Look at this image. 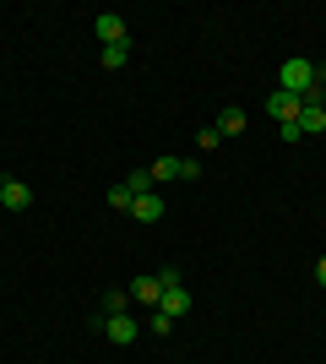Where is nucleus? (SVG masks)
I'll list each match as a JSON object with an SVG mask.
<instances>
[{
	"label": "nucleus",
	"mask_w": 326,
	"mask_h": 364,
	"mask_svg": "<svg viewBox=\"0 0 326 364\" xmlns=\"http://www.w3.org/2000/svg\"><path fill=\"white\" fill-rule=\"evenodd\" d=\"M315 82V60H283L278 65V87L283 92H294V98H305Z\"/></svg>",
	"instance_id": "obj_1"
},
{
	"label": "nucleus",
	"mask_w": 326,
	"mask_h": 364,
	"mask_svg": "<svg viewBox=\"0 0 326 364\" xmlns=\"http://www.w3.org/2000/svg\"><path fill=\"white\" fill-rule=\"evenodd\" d=\"M158 316H169V321L190 316V289H185V283H169V289H163V299H158Z\"/></svg>",
	"instance_id": "obj_2"
},
{
	"label": "nucleus",
	"mask_w": 326,
	"mask_h": 364,
	"mask_svg": "<svg viewBox=\"0 0 326 364\" xmlns=\"http://www.w3.org/2000/svg\"><path fill=\"white\" fill-rule=\"evenodd\" d=\"M299 109H305V104H299V98H294V92H283V87H272V92H266V114H272V120H299Z\"/></svg>",
	"instance_id": "obj_3"
},
{
	"label": "nucleus",
	"mask_w": 326,
	"mask_h": 364,
	"mask_svg": "<svg viewBox=\"0 0 326 364\" xmlns=\"http://www.w3.org/2000/svg\"><path fill=\"white\" fill-rule=\"evenodd\" d=\"M136 332H141V326H136L131 316H125V310H120V316H109V321H104V337L114 343V348H131V343H136Z\"/></svg>",
	"instance_id": "obj_4"
},
{
	"label": "nucleus",
	"mask_w": 326,
	"mask_h": 364,
	"mask_svg": "<svg viewBox=\"0 0 326 364\" xmlns=\"http://www.w3.org/2000/svg\"><path fill=\"white\" fill-rule=\"evenodd\" d=\"M93 28H98V44H104V49H114V44H131V38H125V16H114V11H104V16L93 22Z\"/></svg>",
	"instance_id": "obj_5"
},
{
	"label": "nucleus",
	"mask_w": 326,
	"mask_h": 364,
	"mask_svg": "<svg viewBox=\"0 0 326 364\" xmlns=\"http://www.w3.org/2000/svg\"><path fill=\"white\" fill-rule=\"evenodd\" d=\"M125 294H131L136 304H153V310H158V299H163V277H136Z\"/></svg>",
	"instance_id": "obj_6"
},
{
	"label": "nucleus",
	"mask_w": 326,
	"mask_h": 364,
	"mask_svg": "<svg viewBox=\"0 0 326 364\" xmlns=\"http://www.w3.org/2000/svg\"><path fill=\"white\" fill-rule=\"evenodd\" d=\"M0 201H6L11 213H28V207H33V185H22V180H6V191H0Z\"/></svg>",
	"instance_id": "obj_7"
},
{
	"label": "nucleus",
	"mask_w": 326,
	"mask_h": 364,
	"mask_svg": "<svg viewBox=\"0 0 326 364\" xmlns=\"http://www.w3.org/2000/svg\"><path fill=\"white\" fill-rule=\"evenodd\" d=\"M131 218H136V223H158V218H163V196H158V191H147V196H136V207H131Z\"/></svg>",
	"instance_id": "obj_8"
},
{
	"label": "nucleus",
	"mask_w": 326,
	"mask_h": 364,
	"mask_svg": "<svg viewBox=\"0 0 326 364\" xmlns=\"http://www.w3.org/2000/svg\"><path fill=\"white\" fill-rule=\"evenodd\" d=\"M321 131H326V109L305 104V109H299V136H321Z\"/></svg>",
	"instance_id": "obj_9"
},
{
	"label": "nucleus",
	"mask_w": 326,
	"mask_h": 364,
	"mask_svg": "<svg viewBox=\"0 0 326 364\" xmlns=\"http://www.w3.org/2000/svg\"><path fill=\"white\" fill-rule=\"evenodd\" d=\"M245 131V109H223L217 114V136H239Z\"/></svg>",
	"instance_id": "obj_10"
},
{
	"label": "nucleus",
	"mask_w": 326,
	"mask_h": 364,
	"mask_svg": "<svg viewBox=\"0 0 326 364\" xmlns=\"http://www.w3.org/2000/svg\"><path fill=\"white\" fill-rule=\"evenodd\" d=\"M131 60V44H114V49H98V65L104 71H120V65Z\"/></svg>",
	"instance_id": "obj_11"
},
{
	"label": "nucleus",
	"mask_w": 326,
	"mask_h": 364,
	"mask_svg": "<svg viewBox=\"0 0 326 364\" xmlns=\"http://www.w3.org/2000/svg\"><path fill=\"white\" fill-rule=\"evenodd\" d=\"M147 174H153V185H169V180H180V158H158V164L147 168Z\"/></svg>",
	"instance_id": "obj_12"
},
{
	"label": "nucleus",
	"mask_w": 326,
	"mask_h": 364,
	"mask_svg": "<svg viewBox=\"0 0 326 364\" xmlns=\"http://www.w3.org/2000/svg\"><path fill=\"white\" fill-rule=\"evenodd\" d=\"M125 191H131V196H147V191H153V174H147V168L125 174Z\"/></svg>",
	"instance_id": "obj_13"
},
{
	"label": "nucleus",
	"mask_w": 326,
	"mask_h": 364,
	"mask_svg": "<svg viewBox=\"0 0 326 364\" xmlns=\"http://www.w3.org/2000/svg\"><path fill=\"white\" fill-rule=\"evenodd\" d=\"M109 207H114V213H131V207H136V196H131L125 185H114V191H109Z\"/></svg>",
	"instance_id": "obj_14"
},
{
	"label": "nucleus",
	"mask_w": 326,
	"mask_h": 364,
	"mask_svg": "<svg viewBox=\"0 0 326 364\" xmlns=\"http://www.w3.org/2000/svg\"><path fill=\"white\" fill-rule=\"evenodd\" d=\"M196 147H207V152H212V147H223V136H217V125H202V131H196Z\"/></svg>",
	"instance_id": "obj_15"
},
{
	"label": "nucleus",
	"mask_w": 326,
	"mask_h": 364,
	"mask_svg": "<svg viewBox=\"0 0 326 364\" xmlns=\"http://www.w3.org/2000/svg\"><path fill=\"white\" fill-rule=\"evenodd\" d=\"M278 141H288V147H299V141H305V136H299V120H283V125H278Z\"/></svg>",
	"instance_id": "obj_16"
},
{
	"label": "nucleus",
	"mask_w": 326,
	"mask_h": 364,
	"mask_svg": "<svg viewBox=\"0 0 326 364\" xmlns=\"http://www.w3.org/2000/svg\"><path fill=\"white\" fill-rule=\"evenodd\" d=\"M147 332H158V337H169V332H174V321H169V316H158V310H153V316H147Z\"/></svg>",
	"instance_id": "obj_17"
},
{
	"label": "nucleus",
	"mask_w": 326,
	"mask_h": 364,
	"mask_svg": "<svg viewBox=\"0 0 326 364\" xmlns=\"http://www.w3.org/2000/svg\"><path fill=\"white\" fill-rule=\"evenodd\" d=\"M104 304H109V316H120L125 304H131V294H125V289H114V294H104Z\"/></svg>",
	"instance_id": "obj_18"
},
{
	"label": "nucleus",
	"mask_w": 326,
	"mask_h": 364,
	"mask_svg": "<svg viewBox=\"0 0 326 364\" xmlns=\"http://www.w3.org/2000/svg\"><path fill=\"white\" fill-rule=\"evenodd\" d=\"M315 87H326V60H315Z\"/></svg>",
	"instance_id": "obj_19"
},
{
	"label": "nucleus",
	"mask_w": 326,
	"mask_h": 364,
	"mask_svg": "<svg viewBox=\"0 0 326 364\" xmlns=\"http://www.w3.org/2000/svg\"><path fill=\"white\" fill-rule=\"evenodd\" d=\"M315 283H321V289H326V256L315 261Z\"/></svg>",
	"instance_id": "obj_20"
},
{
	"label": "nucleus",
	"mask_w": 326,
	"mask_h": 364,
	"mask_svg": "<svg viewBox=\"0 0 326 364\" xmlns=\"http://www.w3.org/2000/svg\"><path fill=\"white\" fill-rule=\"evenodd\" d=\"M0 191H6V174H0Z\"/></svg>",
	"instance_id": "obj_21"
}]
</instances>
